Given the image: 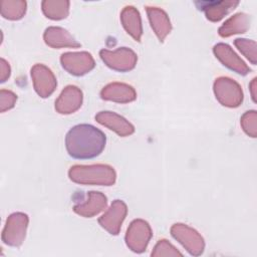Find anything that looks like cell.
<instances>
[{"mask_svg": "<svg viewBox=\"0 0 257 257\" xmlns=\"http://www.w3.org/2000/svg\"><path fill=\"white\" fill-rule=\"evenodd\" d=\"M105 135L91 124H77L66 134L65 146L74 159H92L98 156L105 146Z\"/></svg>", "mask_w": 257, "mask_h": 257, "instance_id": "obj_1", "label": "cell"}, {"mask_svg": "<svg viewBox=\"0 0 257 257\" xmlns=\"http://www.w3.org/2000/svg\"><path fill=\"white\" fill-rule=\"evenodd\" d=\"M69 177L79 184L110 186L115 181L113 169L106 165L74 166L69 170Z\"/></svg>", "mask_w": 257, "mask_h": 257, "instance_id": "obj_2", "label": "cell"}, {"mask_svg": "<svg viewBox=\"0 0 257 257\" xmlns=\"http://www.w3.org/2000/svg\"><path fill=\"white\" fill-rule=\"evenodd\" d=\"M28 217L23 213H14L6 221L2 232V241L9 246L18 247L22 244L26 234Z\"/></svg>", "mask_w": 257, "mask_h": 257, "instance_id": "obj_3", "label": "cell"}, {"mask_svg": "<svg viewBox=\"0 0 257 257\" xmlns=\"http://www.w3.org/2000/svg\"><path fill=\"white\" fill-rule=\"evenodd\" d=\"M171 234L185 247L189 254L200 256L204 252V239L196 230L184 224H175L171 228Z\"/></svg>", "mask_w": 257, "mask_h": 257, "instance_id": "obj_4", "label": "cell"}, {"mask_svg": "<svg viewBox=\"0 0 257 257\" xmlns=\"http://www.w3.org/2000/svg\"><path fill=\"white\" fill-rule=\"evenodd\" d=\"M152 238L150 225L144 220H135L131 223L125 234L126 246L135 253H143Z\"/></svg>", "mask_w": 257, "mask_h": 257, "instance_id": "obj_5", "label": "cell"}, {"mask_svg": "<svg viewBox=\"0 0 257 257\" xmlns=\"http://www.w3.org/2000/svg\"><path fill=\"white\" fill-rule=\"evenodd\" d=\"M214 91L218 100L226 106H238L243 99V93L239 84L228 77L216 79Z\"/></svg>", "mask_w": 257, "mask_h": 257, "instance_id": "obj_6", "label": "cell"}, {"mask_svg": "<svg viewBox=\"0 0 257 257\" xmlns=\"http://www.w3.org/2000/svg\"><path fill=\"white\" fill-rule=\"evenodd\" d=\"M100 57L107 66L118 71H127L135 67L137 55L128 48L121 47L115 51L101 50Z\"/></svg>", "mask_w": 257, "mask_h": 257, "instance_id": "obj_7", "label": "cell"}, {"mask_svg": "<svg viewBox=\"0 0 257 257\" xmlns=\"http://www.w3.org/2000/svg\"><path fill=\"white\" fill-rule=\"evenodd\" d=\"M60 60L63 68L73 75H82L94 67V61L87 52L64 53Z\"/></svg>", "mask_w": 257, "mask_h": 257, "instance_id": "obj_8", "label": "cell"}, {"mask_svg": "<svg viewBox=\"0 0 257 257\" xmlns=\"http://www.w3.org/2000/svg\"><path fill=\"white\" fill-rule=\"evenodd\" d=\"M126 215V206L122 201L115 200L108 211L104 213L98 220L102 228L112 235H117L121 223Z\"/></svg>", "mask_w": 257, "mask_h": 257, "instance_id": "obj_9", "label": "cell"}, {"mask_svg": "<svg viewBox=\"0 0 257 257\" xmlns=\"http://www.w3.org/2000/svg\"><path fill=\"white\" fill-rule=\"evenodd\" d=\"M31 75L34 88L40 96L47 97L53 92L56 86V80L52 72L46 66L36 64L31 70Z\"/></svg>", "mask_w": 257, "mask_h": 257, "instance_id": "obj_10", "label": "cell"}, {"mask_svg": "<svg viewBox=\"0 0 257 257\" xmlns=\"http://www.w3.org/2000/svg\"><path fill=\"white\" fill-rule=\"evenodd\" d=\"M82 102V93L76 87L69 85L60 94L55 102V108L60 113H71L75 111Z\"/></svg>", "mask_w": 257, "mask_h": 257, "instance_id": "obj_11", "label": "cell"}, {"mask_svg": "<svg viewBox=\"0 0 257 257\" xmlns=\"http://www.w3.org/2000/svg\"><path fill=\"white\" fill-rule=\"evenodd\" d=\"M214 53L220 61L229 67L232 70H235L237 73L246 74L250 70L246 64L236 55V53L231 49V47L224 43H219L214 47Z\"/></svg>", "mask_w": 257, "mask_h": 257, "instance_id": "obj_12", "label": "cell"}, {"mask_svg": "<svg viewBox=\"0 0 257 257\" xmlns=\"http://www.w3.org/2000/svg\"><path fill=\"white\" fill-rule=\"evenodd\" d=\"M95 119L119 136H127L134 133V126L125 118L114 112L100 111L95 115Z\"/></svg>", "mask_w": 257, "mask_h": 257, "instance_id": "obj_13", "label": "cell"}, {"mask_svg": "<svg viewBox=\"0 0 257 257\" xmlns=\"http://www.w3.org/2000/svg\"><path fill=\"white\" fill-rule=\"evenodd\" d=\"M101 97L117 102H128L136 98L134 88L123 83H110L101 91Z\"/></svg>", "mask_w": 257, "mask_h": 257, "instance_id": "obj_14", "label": "cell"}, {"mask_svg": "<svg viewBox=\"0 0 257 257\" xmlns=\"http://www.w3.org/2000/svg\"><path fill=\"white\" fill-rule=\"evenodd\" d=\"M106 205V197L99 192H89L88 200L83 204L76 205L73 210L75 213L84 216L91 217L100 212Z\"/></svg>", "mask_w": 257, "mask_h": 257, "instance_id": "obj_15", "label": "cell"}, {"mask_svg": "<svg viewBox=\"0 0 257 257\" xmlns=\"http://www.w3.org/2000/svg\"><path fill=\"white\" fill-rule=\"evenodd\" d=\"M44 39L48 45L56 48L63 47V46L78 47L80 45L67 33V31L61 28L50 27L46 29L44 34Z\"/></svg>", "mask_w": 257, "mask_h": 257, "instance_id": "obj_16", "label": "cell"}, {"mask_svg": "<svg viewBox=\"0 0 257 257\" xmlns=\"http://www.w3.org/2000/svg\"><path fill=\"white\" fill-rule=\"evenodd\" d=\"M151 255L155 257V256H182L183 254L179 250H177L170 242L163 239L156 244Z\"/></svg>", "mask_w": 257, "mask_h": 257, "instance_id": "obj_17", "label": "cell"}, {"mask_svg": "<svg viewBox=\"0 0 257 257\" xmlns=\"http://www.w3.org/2000/svg\"><path fill=\"white\" fill-rule=\"evenodd\" d=\"M236 46L242 51L247 58H249L253 64L256 63V56H255V42L249 41L247 39H236L235 40Z\"/></svg>", "mask_w": 257, "mask_h": 257, "instance_id": "obj_18", "label": "cell"}, {"mask_svg": "<svg viewBox=\"0 0 257 257\" xmlns=\"http://www.w3.org/2000/svg\"><path fill=\"white\" fill-rule=\"evenodd\" d=\"M255 119L256 113L255 111H247L242 117V125L244 131L250 135L251 137L255 138L256 136V128H255Z\"/></svg>", "mask_w": 257, "mask_h": 257, "instance_id": "obj_19", "label": "cell"}, {"mask_svg": "<svg viewBox=\"0 0 257 257\" xmlns=\"http://www.w3.org/2000/svg\"><path fill=\"white\" fill-rule=\"evenodd\" d=\"M16 95L8 90H1V111H5L6 109H9L13 107L14 102L16 100Z\"/></svg>", "mask_w": 257, "mask_h": 257, "instance_id": "obj_20", "label": "cell"}, {"mask_svg": "<svg viewBox=\"0 0 257 257\" xmlns=\"http://www.w3.org/2000/svg\"><path fill=\"white\" fill-rule=\"evenodd\" d=\"M1 82H4L10 74V67L4 59H1Z\"/></svg>", "mask_w": 257, "mask_h": 257, "instance_id": "obj_21", "label": "cell"}]
</instances>
